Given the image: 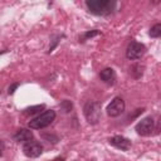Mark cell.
I'll return each mask as SVG.
<instances>
[{
  "label": "cell",
  "instance_id": "3",
  "mask_svg": "<svg viewBox=\"0 0 161 161\" xmlns=\"http://www.w3.org/2000/svg\"><path fill=\"white\" fill-rule=\"evenodd\" d=\"M54 119H55V112L53 109H47L43 113L38 114L35 118H33L29 122V127L33 130H42L48 127Z\"/></svg>",
  "mask_w": 161,
  "mask_h": 161
},
{
  "label": "cell",
  "instance_id": "13",
  "mask_svg": "<svg viewBox=\"0 0 161 161\" xmlns=\"http://www.w3.org/2000/svg\"><path fill=\"white\" fill-rule=\"evenodd\" d=\"M148 34H150L151 38H158V36H161V24H160V23L155 24V25L150 29Z\"/></svg>",
  "mask_w": 161,
  "mask_h": 161
},
{
  "label": "cell",
  "instance_id": "1",
  "mask_svg": "<svg viewBox=\"0 0 161 161\" xmlns=\"http://www.w3.org/2000/svg\"><path fill=\"white\" fill-rule=\"evenodd\" d=\"M117 3L114 0H87L86 6L89 13L99 16H107L113 13Z\"/></svg>",
  "mask_w": 161,
  "mask_h": 161
},
{
  "label": "cell",
  "instance_id": "15",
  "mask_svg": "<svg viewBox=\"0 0 161 161\" xmlns=\"http://www.w3.org/2000/svg\"><path fill=\"white\" fill-rule=\"evenodd\" d=\"M98 34H99V31H98L97 29H94V30H91V31H86V33L83 34V38H82V40H80V42L88 40L89 38H93V36H96V35H98Z\"/></svg>",
  "mask_w": 161,
  "mask_h": 161
},
{
  "label": "cell",
  "instance_id": "11",
  "mask_svg": "<svg viewBox=\"0 0 161 161\" xmlns=\"http://www.w3.org/2000/svg\"><path fill=\"white\" fill-rule=\"evenodd\" d=\"M143 70H145V65L137 63V64H133V65L130 68V74H131L133 78L138 79V78H141V77L143 75Z\"/></svg>",
  "mask_w": 161,
  "mask_h": 161
},
{
  "label": "cell",
  "instance_id": "18",
  "mask_svg": "<svg viewBox=\"0 0 161 161\" xmlns=\"http://www.w3.org/2000/svg\"><path fill=\"white\" fill-rule=\"evenodd\" d=\"M1 155H3V150H1V147H0V157H1Z\"/></svg>",
  "mask_w": 161,
  "mask_h": 161
},
{
  "label": "cell",
  "instance_id": "5",
  "mask_svg": "<svg viewBox=\"0 0 161 161\" xmlns=\"http://www.w3.org/2000/svg\"><path fill=\"white\" fill-rule=\"evenodd\" d=\"M145 52H146V47L142 43L132 40L126 49V57L131 60H137L145 54Z\"/></svg>",
  "mask_w": 161,
  "mask_h": 161
},
{
  "label": "cell",
  "instance_id": "14",
  "mask_svg": "<svg viewBox=\"0 0 161 161\" xmlns=\"http://www.w3.org/2000/svg\"><path fill=\"white\" fill-rule=\"evenodd\" d=\"M72 108H73V103H72L69 99H64V101L60 102V109H62L63 112L68 113V112L72 111Z\"/></svg>",
  "mask_w": 161,
  "mask_h": 161
},
{
  "label": "cell",
  "instance_id": "2",
  "mask_svg": "<svg viewBox=\"0 0 161 161\" xmlns=\"http://www.w3.org/2000/svg\"><path fill=\"white\" fill-rule=\"evenodd\" d=\"M83 113L88 123L97 125L101 119V103L97 101H88L83 107Z\"/></svg>",
  "mask_w": 161,
  "mask_h": 161
},
{
  "label": "cell",
  "instance_id": "8",
  "mask_svg": "<svg viewBox=\"0 0 161 161\" xmlns=\"http://www.w3.org/2000/svg\"><path fill=\"white\" fill-rule=\"evenodd\" d=\"M109 145L114 146L116 148H119L122 151H127L131 148V141L123 136H113L108 140Z\"/></svg>",
  "mask_w": 161,
  "mask_h": 161
},
{
  "label": "cell",
  "instance_id": "17",
  "mask_svg": "<svg viewBox=\"0 0 161 161\" xmlns=\"http://www.w3.org/2000/svg\"><path fill=\"white\" fill-rule=\"evenodd\" d=\"M53 161H64V158H63V157H57V158L53 160Z\"/></svg>",
  "mask_w": 161,
  "mask_h": 161
},
{
  "label": "cell",
  "instance_id": "16",
  "mask_svg": "<svg viewBox=\"0 0 161 161\" xmlns=\"http://www.w3.org/2000/svg\"><path fill=\"white\" fill-rule=\"evenodd\" d=\"M19 87V83H14V84H11L10 87H9V89H8V93L9 94H14V92H15V89Z\"/></svg>",
  "mask_w": 161,
  "mask_h": 161
},
{
  "label": "cell",
  "instance_id": "10",
  "mask_svg": "<svg viewBox=\"0 0 161 161\" xmlns=\"http://www.w3.org/2000/svg\"><path fill=\"white\" fill-rule=\"evenodd\" d=\"M14 140L16 142H24V143L29 142L33 140V132L30 130H26V128H20L14 135Z\"/></svg>",
  "mask_w": 161,
  "mask_h": 161
},
{
  "label": "cell",
  "instance_id": "12",
  "mask_svg": "<svg viewBox=\"0 0 161 161\" xmlns=\"http://www.w3.org/2000/svg\"><path fill=\"white\" fill-rule=\"evenodd\" d=\"M45 108V106L44 104H36V106H31V107H28V108H25L24 109V114H26V116H31V114H36V113H39L42 109H44Z\"/></svg>",
  "mask_w": 161,
  "mask_h": 161
},
{
  "label": "cell",
  "instance_id": "7",
  "mask_svg": "<svg viewBox=\"0 0 161 161\" xmlns=\"http://www.w3.org/2000/svg\"><path fill=\"white\" fill-rule=\"evenodd\" d=\"M23 152L26 157H30V158H35V157H39L43 152V147L39 142L36 141H29V142H25L23 145Z\"/></svg>",
  "mask_w": 161,
  "mask_h": 161
},
{
  "label": "cell",
  "instance_id": "6",
  "mask_svg": "<svg viewBox=\"0 0 161 161\" xmlns=\"http://www.w3.org/2000/svg\"><path fill=\"white\" fill-rule=\"evenodd\" d=\"M106 111H107V114L111 117H117L122 114L125 111V101L121 97H114L111 101V103L107 106Z\"/></svg>",
  "mask_w": 161,
  "mask_h": 161
},
{
  "label": "cell",
  "instance_id": "9",
  "mask_svg": "<svg viewBox=\"0 0 161 161\" xmlns=\"http://www.w3.org/2000/svg\"><path fill=\"white\" fill-rule=\"evenodd\" d=\"M99 78L106 84L112 86V84H114V80H116V73H114V70L112 68H104L103 70H101Z\"/></svg>",
  "mask_w": 161,
  "mask_h": 161
},
{
  "label": "cell",
  "instance_id": "4",
  "mask_svg": "<svg viewBox=\"0 0 161 161\" xmlns=\"http://www.w3.org/2000/svg\"><path fill=\"white\" fill-rule=\"evenodd\" d=\"M153 127H155L153 118L151 116H147L137 122V125L135 126V130H136L137 135H140V136H150L153 131Z\"/></svg>",
  "mask_w": 161,
  "mask_h": 161
}]
</instances>
